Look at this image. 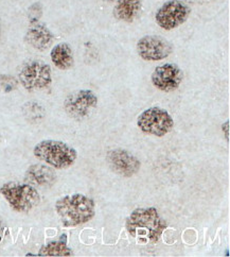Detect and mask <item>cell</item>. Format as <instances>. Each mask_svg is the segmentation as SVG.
<instances>
[{
	"mask_svg": "<svg viewBox=\"0 0 230 257\" xmlns=\"http://www.w3.org/2000/svg\"><path fill=\"white\" fill-rule=\"evenodd\" d=\"M167 227V221L155 207L136 208L125 221L128 235L140 243H157Z\"/></svg>",
	"mask_w": 230,
	"mask_h": 257,
	"instance_id": "6da1fadb",
	"label": "cell"
},
{
	"mask_svg": "<svg viewBox=\"0 0 230 257\" xmlns=\"http://www.w3.org/2000/svg\"><path fill=\"white\" fill-rule=\"evenodd\" d=\"M54 207L62 224L66 227L85 224L96 215L95 201L83 194L64 196L55 202Z\"/></svg>",
	"mask_w": 230,
	"mask_h": 257,
	"instance_id": "7a4b0ae2",
	"label": "cell"
},
{
	"mask_svg": "<svg viewBox=\"0 0 230 257\" xmlns=\"http://www.w3.org/2000/svg\"><path fill=\"white\" fill-rule=\"evenodd\" d=\"M34 157L54 169H67L76 163L78 152L75 148L61 141L46 140L36 144Z\"/></svg>",
	"mask_w": 230,
	"mask_h": 257,
	"instance_id": "3957f363",
	"label": "cell"
},
{
	"mask_svg": "<svg viewBox=\"0 0 230 257\" xmlns=\"http://www.w3.org/2000/svg\"><path fill=\"white\" fill-rule=\"evenodd\" d=\"M0 194L16 213H29L41 202L40 192L29 183H6L0 187Z\"/></svg>",
	"mask_w": 230,
	"mask_h": 257,
	"instance_id": "277c9868",
	"label": "cell"
},
{
	"mask_svg": "<svg viewBox=\"0 0 230 257\" xmlns=\"http://www.w3.org/2000/svg\"><path fill=\"white\" fill-rule=\"evenodd\" d=\"M18 81L27 91H35L47 88L52 83L50 65L40 60L25 62L18 71Z\"/></svg>",
	"mask_w": 230,
	"mask_h": 257,
	"instance_id": "5b68a950",
	"label": "cell"
},
{
	"mask_svg": "<svg viewBox=\"0 0 230 257\" xmlns=\"http://www.w3.org/2000/svg\"><path fill=\"white\" fill-rule=\"evenodd\" d=\"M137 125L144 134L163 137L173 130L174 119L164 108L152 106L138 116Z\"/></svg>",
	"mask_w": 230,
	"mask_h": 257,
	"instance_id": "8992f818",
	"label": "cell"
},
{
	"mask_svg": "<svg viewBox=\"0 0 230 257\" xmlns=\"http://www.w3.org/2000/svg\"><path fill=\"white\" fill-rule=\"evenodd\" d=\"M191 15V9L181 0H168L155 14V21L161 29L171 31L185 24Z\"/></svg>",
	"mask_w": 230,
	"mask_h": 257,
	"instance_id": "52a82bcc",
	"label": "cell"
},
{
	"mask_svg": "<svg viewBox=\"0 0 230 257\" xmlns=\"http://www.w3.org/2000/svg\"><path fill=\"white\" fill-rule=\"evenodd\" d=\"M98 106V97L90 89H79L64 100V109L75 120H83Z\"/></svg>",
	"mask_w": 230,
	"mask_h": 257,
	"instance_id": "ba28073f",
	"label": "cell"
},
{
	"mask_svg": "<svg viewBox=\"0 0 230 257\" xmlns=\"http://www.w3.org/2000/svg\"><path fill=\"white\" fill-rule=\"evenodd\" d=\"M137 52L144 61L156 62L169 58L174 51L173 44L159 35H145L137 43Z\"/></svg>",
	"mask_w": 230,
	"mask_h": 257,
	"instance_id": "9c48e42d",
	"label": "cell"
},
{
	"mask_svg": "<svg viewBox=\"0 0 230 257\" xmlns=\"http://www.w3.org/2000/svg\"><path fill=\"white\" fill-rule=\"evenodd\" d=\"M183 80V71L174 63H165L155 68L151 76L152 84L163 93L175 91Z\"/></svg>",
	"mask_w": 230,
	"mask_h": 257,
	"instance_id": "30bf717a",
	"label": "cell"
},
{
	"mask_svg": "<svg viewBox=\"0 0 230 257\" xmlns=\"http://www.w3.org/2000/svg\"><path fill=\"white\" fill-rule=\"evenodd\" d=\"M109 168L123 178H132L139 172L141 162L134 154L124 149H113L106 154Z\"/></svg>",
	"mask_w": 230,
	"mask_h": 257,
	"instance_id": "8fae6325",
	"label": "cell"
},
{
	"mask_svg": "<svg viewBox=\"0 0 230 257\" xmlns=\"http://www.w3.org/2000/svg\"><path fill=\"white\" fill-rule=\"evenodd\" d=\"M25 42L35 50L44 52L52 46L54 34L45 24L40 23V21L30 23L25 34Z\"/></svg>",
	"mask_w": 230,
	"mask_h": 257,
	"instance_id": "7c38bea8",
	"label": "cell"
},
{
	"mask_svg": "<svg viewBox=\"0 0 230 257\" xmlns=\"http://www.w3.org/2000/svg\"><path fill=\"white\" fill-rule=\"evenodd\" d=\"M25 180L33 186L51 187L57 182L58 176L49 165L34 164L27 169Z\"/></svg>",
	"mask_w": 230,
	"mask_h": 257,
	"instance_id": "4fadbf2b",
	"label": "cell"
},
{
	"mask_svg": "<svg viewBox=\"0 0 230 257\" xmlns=\"http://www.w3.org/2000/svg\"><path fill=\"white\" fill-rule=\"evenodd\" d=\"M142 11V0H117L114 7L116 20L132 24L139 18Z\"/></svg>",
	"mask_w": 230,
	"mask_h": 257,
	"instance_id": "5bb4252c",
	"label": "cell"
},
{
	"mask_svg": "<svg viewBox=\"0 0 230 257\" xmlns=\"http://www.w3.org/2000/svg\"><path fill=\"white\" fill-rule=\"evenodd\" d=\"M50 58L53 65L60 70H68L75 65L73 51L67 43L55 45L50 52Z\"/></svg>",
	"mask_w": 230,
	"mask_h": 257,
	"instance_id": "9a60e30c",
	"label": "cell"
},
{
	"mask_svg": "<svg viewBox=\"0 0 230 257\" xmlns=\"http://www.w3.org/2000/svg\"><path fill=\"white\" fill-rule=\"evenodd\" d=\"M39 256H72L73 251L68 246L66 240L51 241L46 245H43L40 251Z\"/></svg>",
	"mask_w": 230,
	"mask_h": 257,
	"instance_id": "2e32d148",
	"label": "cell"
},
{
	"mask_svg": "<svg viewBox=\"0 0 230 257\" xmlns=\"http://www.w3.org/2000/svg\"><path fill=\"white\" fill-rule=\"evenodd\" d=\"M23 114L29 122L38 123L45 118L46 112L43 105L35 102V101H30L23 106Z\"/></svg>",
	"mask_w": 230,
	"mask_h": 257,
	"instance_id": "e0dca14e",
	"label": "cell"
},
{
	"mask_svg": "<svg viewBox=\"0 0 230 257\" xmlns=\"http://www.w3.org/2000/svg\"><path fill=\"white\" fill-rule=\"evenodd\" d=\"M42 14H43V9H42V5L40 3L33 4L29 8V10H28V17H29L30 23L39 22Z\"/></svg>",
	"mask_w": 230,
	"mask_h": 257,
	"instance_id": "ac0fdd59",
	"label": "cell"
},
{
	"mask_svg": "<svg viewBox=\"0 0 230 257\" xmlns=\"http://www.w3.org/2000/svg\"><path fill=\"white\" fill-rule=\"evenodd\" d=\"M222 126H223V131H224V132L226 131V139H227V142H229V120H227Z\"/></svg>",
	"mask_w": 230,
	"mask_h": 257,
	"instance_id": "d6986e66",
	"label": "cell"
}]
</instances>
